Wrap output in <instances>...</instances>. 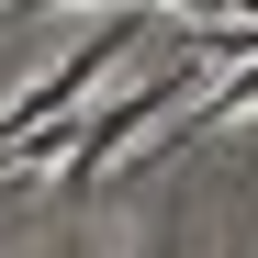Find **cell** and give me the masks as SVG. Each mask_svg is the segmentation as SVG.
Instances as JSON below:
<instances>
[{
    "label": "cell",
    "instance_id": "6da1fadb",
    "mask_svg": "<svg viewBox=\"0 0 258 258\" xmlns=\"http://www.w3.org/2000/svg\"><path fill=\"white\" fill-rule=\"evenodd\" d=\"M191 79H202V56L180 45V68H168V79H146V90H112L90 123H68V157L45 168V180H101V168H112V157H123V146H135L146 123L168 112V90H191Z\"/></svg>",
    "mask_w": 258,
    "mask_h": 258
},
{
    "label": "cell",
    "instance_id": "7a4b0ae2",
    "mask_svg": "<svg viewBox=\"0 0 258 258\" xmlns=\"http://www.w3.org/2000/svg\"><path fill=\"white\" fill-rule=\"evenodd\" d=\"M123 45H135V23H90V34H79V45H68L45 79H34V90H12V101H0V146H12L23 123H45V112H79V101H90V79H101Z\"/></svg>",
    "mask_w": 258,
    "mask_h": 258
}]
</instances>
